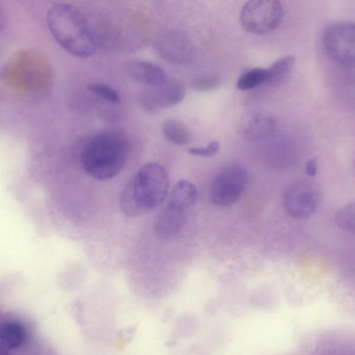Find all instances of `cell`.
<instances>
[{"instance_id": "7", "label": "cell", "mask_w": 355, "mask_h": 355, "mask_svg": "<svg viewBox=\"0 0 355 355\" xmlns=\"http://www.w3.org/2000/svg\"><path fill=\"white\" fill-rule=\"evenodd\" d=\"M185 88L178 81L166 80L142 90L137 101L140 107L149 114H156L181 103L185 97Z\"/></svg>"}, {"instance_id": "25", "label": "cell", "mask_w": 355, "mask_h": 355, "mask_svg": "<svg viewBox=\"0 0 355 355\" xmlns=\"http://www.w3.org/2000/svg\"><path fill=\"white\" fill-rule=\"evenodd\" d=\"M8 354H10L9 350L4 347L0 343V355H5Z\"/></svg>"}, {"instance_id": "14", "label": "cell", "mask_w": 355, "mask_h": 355, "mask_svg": "<svg viewBox=\"0 0 355 355\" xmlns=\"http://www.w3.org/2000/svg\"><path fill=\"white\" fill-rule=\"evenodd\" d=\"M295 62V57L284 56L275 62L266 69L265 83L270 87L280 86L285 83L291 73Z\"/></svg>"}, {"instance_id": "19", "label": "cell", "mask_w": 355, "mask_h": 355, "mask_svg": "<svg viewBox=\"0 0 355 355\" xmlns=\"http://www.w3.org/2000/svg\"><path fill=\"white\" fill-rule=\"evenodd\" d=\"M355 205L350 202L342 207L336 215V223L340 228L353 232L354 230Z\"/></svg>"}, {"instance_id": "9", "label": "cell", "mask_w": 355, "mask_h": 355, "mask_svg": "<svg viewBox=\"0 0 355 355\" xmlns=\"http://www.w3.org/2000/svg\"><path fill=\"white\" fill-rule=\"evenodd\" d=\"M157 53L166 61L184 64L195 56V48L190 38L177 31H167L159 34L154 42Z\"/></svg>"}, {"instance_id": "10", "label": "cell", "mask_w": 355, "mask_h": 355, "mask_svg": "<svg viewBox=\"0 0 355 355\" xmlns=\"http://www.w3.org/2000/svg\"><path fill=\"white\" fill-rule=\"evenodd\" d=\"M21 61L10 69V85L24 91H39L44 88L49 80L46 67L36 62Z\"/></svg>"}, {"instance_id": "22", "label": "cell", "mask_w": 355, "mask_h": 355, "mask_svg": "<svg viewBox=\"0 0 355 355\" xmlns=\"http://www.w3.org/2000/svg\"><path fill=\"white\" fill-rule=\"evenodd\" d=\"M220 144L218 141H211L206 147H192L187 149L190 155L199 157H211L219 150Z\"/></svg>"}, {"instance_id": "16", "label": "cell", "mask_w": 355, "mask_h": 355, "mask_svg": "<svg viewBox=\"0 0 355 355\" xmlns=\"http://www.w3.org/2000/svg\"><path fill=\"white\" fill-rule=\"evenodd\" d=\"M164 137L173 144L184 146L191 141V134L186 127L176 119H169L164 121L162 125Z\"/></svg>"}, {"instance_id": "12", "label": "cell", "mask_w": 355, "mask_h": 355, "mask_svg": "<svg viewBox=\"0 0 355 355\" xmlns=\"http://www.w3.org/2000/svg\"><path fill=\"white\" fill-rule=\"evenodd\" d=\"M187 209L170 202L157 217L155 231L162 239H170L180 232L183 226Z\"/></svg>"}, {"instance_id": "5", "label": "cell", "mask_w": 355, "mask_h": 355, "mask_svg": "<svg viewBox=\"0 0 355 355\" xmlns=\"http://www.w3.org/2000/svg\"><path fill=\"white\" fill-rule=\"evenodd\" d=\"M322 42L328 55L336 63L353 67L355 61V26L352 21H338L328 26Z\"/></svg>"}, {"instance_id": "23", "label": "cell", "mask_w": 355, "mask_h": 355, "mask_svg": "<svg viewBox=\"0 0 355 355\" xmlns=\"http://www.w3.org/2000/svg\"><path fill=\"white\" fill-rule=\"evenodd\" d=\"M306 173L309 176L314 177L317 173V162L315 158L310 159L306 166Z\"/></svg>"}, {"instance_id": "20", "label": "cell", "mask_w": 355, "mask_h": 355, "mask_svg": "<svg viewBox=\"0 0 355 355\" xmlns=\"http://www.w3.org/2000/svg\"><path fill=\"white\" fill-rule=\"evenodd\" d=\"M87 89L111 103L116 104L121 101L119 93L110 86L102 83H94L87 85Z\"/></svg>"}, {"instance_id": "13", "label": "cell", "mask_w": 355, "mask_h": 355, "mask_svg": "<svg viewBox=\"0 0 355 355\" xmlns=\"http://www.w3.org/2000/svg\"><path fill=\"white\" fill-rule=\"evenodd\" d=\"M125 73L140 83L154 86L167 80L164 69L159 66L143 60H131L123 66Z\"/></svg>"}, {"instance_id": "21", "label": "cell", "mask_w": 355, "mask_h": 355, "mask_svg": "<svg viewBox=\"0 0 355 355\" xmlns=\"http://www.w3.org/2000/svg\"><path fill=\"white\" fill-rule=\"evenodd\" d=\"M223 78L218 76H204L196 78L191 82V87L200 92H207L215 89L223 83Z\"/></svg>"}, {"instance_id": "2", "label": "cell", "mask_w": 355, "mask_h": 355, "mask_svg": "<svg viewBox=\"0 0 355 355\" xmlns=\"http://www.w3.org/2000/svg\"><path fill=\"white\" fill-rule=\"evenodd\" d=\"M169 178L157 163L142 166L124 188L120 198L122 211L128 216H142L159 206L168 195Z\"/></svg>"}, {"instance_id": "3", "label": "cell", "mask_w": 355, "mask_h": 355, "mask_svg": "<svg viewBox=\"0 0 355 355\" xmlns=\"http://www.w3.org/2000/svg\"><path fill=\"white\" fill-rule=\"evenodd\" d=\"M48 28L57 43L77 58H87L96 51V41L83 14L75 6L57 3L46 13Z\"/></svg>"}, {"instance_id": "1", "label": "cell", "mask_w": 355, "mask_h": 355, "mask_svg": "<svg viewBox=\"0 0 355 355\" xmlns=\"http://www.w3.org/2000/svg\"><path fill=\"white\" fill-rule=\"evenodd\" d=\"M130 150L129 140L123 132L102 131L94 135L84 146L81 163L85 172L93 178L110 180L123 171Z\"/></svg>"}, {"instance_id": "11", "label": "cell", "mask_w": 355, "mask_h": 355, "mask_svg": "<svg viewBox=\"0 0 355 355\" xmlns=\"http://www.w3.org/2000/svg\"><path fill=\"white\" fill-rule=\"evenodd\" d=\"M276 120L269 112L254 110L246 113L238 125L239 135L245 140L260 141L268 139L275 132Z\"/></svg>"}, {"instance_id": "8", "label": "cell", "mask_w": 355, "mask_h": 355, "mask_svg": "<svg viewBox=\"0 0 355 355\" xmlns=\"http://www.w3.org/2000/svg\"><path fill=\"white\" fill-rule=\"evenodd\" d=\"M320 194L316 187L306 181H297L290 184L284 194V206L291 216L305 219L316 211Z\"/></svg>"}, {"instance_id": "4", "label": "cell", "mask_w": 355, "mask_h": 355, "mask_svg": "<svg viewBox=\"0 0 355 355\" xmlns=\"http://www.w3.org/2000/svg\"><path fill=\"white\" fill-rule=\"evenodd\" d=\"M282 18L283 7L279 0H248L240 14L242 28L254 35L274 31Z\"/></svg>"}, {"instance_id": "6", "label": "cell", "mask_w": 355, "mask_h": 355, "mask_svg": "<svg viewBox=\"0 0 355 355\" xmlns=\"http://www.w3.org/2000/svg\"><path fill=\"white\" fill-rule=\"evenodd\" d=\"M247 182V173L239 165H230L220 170L214 178L209 190L211 201L227 207L241 196Z\"/></svg>"}, {"instance_id": "15", "label": "cell", "mask_w": 355, "mask_h": 355, "mask_svg": "<svg viewBox=\"0 0 355 355\" xmlns=\"http://www.w3.org/2000/svg\"><path fill=\"white\" fill-rule=\"evenodd\" d=\"M197 199L198 191L196 186L188 180H180L173 185L167 201L189 209L196 203Z\"/></svg>"}, {"instance_id": "17", "label": "cell", "mask_w": 355, "mask_h": 355, "mask_svg": "<svg viewBox=\"0 0 355 355\" xmlns=\"http://www.w3.org/2000/svg\"><path fill=\"white\" fill-rule=\"evenodd\" d=\"M25 338V330L17 322H8L0 327V343L8 350L21 346Z\"/></svg>"}, {"instance_id": "24", "label": "cell", "mask_w": 355, "mask_h": 355, "mask_svg": "<svg viewBox=\"0 0 355 355\" xmlns=\"http://www.w3.org/2000/svg\"><path fill=\"white\" fill-rule=\"evenodd\" d=\"M5 27V17L3 12V9L1 7V5L0 3V32Z\"/></svg>"}, {"instance_id": "18", "label": "cell", "mask_w": 355, "mask_h": 355, "mask_svg": "<svg viewBox=\"0 0 355 355\" xmlns=\"http://www.w3.org/2000/svg\"><path fill=\"white\" fill-rule=\"evenodd\" d=\"M266 69L254 68L244 72L237 80V89L246 91L252 89L263 83L266 79Z\"/></svg>"}]
</instances>
